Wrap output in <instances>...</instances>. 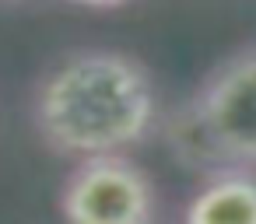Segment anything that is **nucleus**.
Instances as JSON below:
<instances>
[{"label": "nucleus", "instance_id": "1", "mask_svg": "<svg viewBox=\"0 0 256 224\" xmlns=\"http://www.w3.org/2000/svg\"><path fill=\"white\" fill-rule=\"evenodd\" d=\"M154 112L148 70L109 49L67 56L36 95V126L42 140L70 158L120 154L140 144Z\"/></svg>", "mask_w": 256, "mask_h": 224}, {"label": "nucleus", "instance_id": "2", "mask_svg": "<svg viewBox=\"0 0 256 224\" xmlns=\"http://www.w3.org/2000/svg\"><path fill=\"white\" fill-rule=\"evenodd\" d=\"M190 105L224 168L256 165V46L224 60Z\"/></svg>", "mask_w": 256, "mask_h": 224}, {"label": "nucleus", "instance_id": "3", "mask_svg": "<svg viewBox=\"0 0 256 224\" xmlns=\"http://www.w3.org/2000/svg\"><path fill=\"white\" fill-rule=\"evenodd\" d=\"M60 210L74 224H144L154 214V189L126 158L95 154L67 179Z\"/></svg>", "mask_w": 256, "mask_h": 224}, {"label": "nucleus", "instance_id": "4", "mask_svg": "<svg viewBox=\"0 0 256 224\" xmlns=\"http://www.w3.org/2000/svg\"><path fill=\"white\" fill-rule=\"evenodd\" d=\"M182 217L190 224H256V175L242 168L214 172Z\"/></svg>", "mask_w": 256, "mask_h": 224}, {"label": "nucleus", "instance_id": "5", "mask_svg": "<svg viewBox=\"0 0 256 224\" xmlns=\"http://www.w3.org/2000/svg\"><path fill=\"white\" fill-rule=\"evenodd\" d=\"M74 4H88V7H116V4H126V0H74Z\"/></svg>", "mask_w": 256, "mask_h": 224}]
</instances>
